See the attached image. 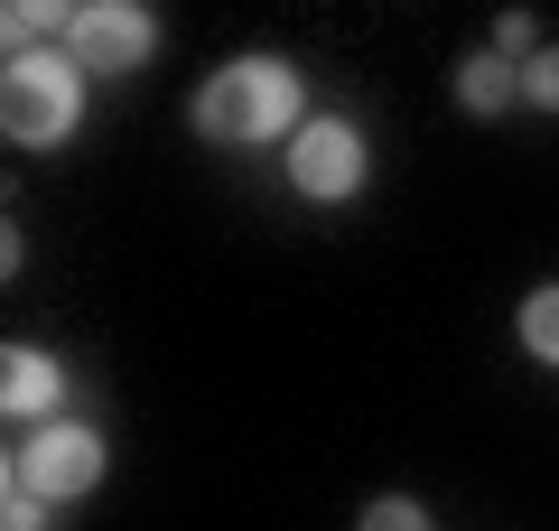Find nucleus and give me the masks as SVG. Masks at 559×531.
I'll return each mask as SVG.
<instances>
[{"label": "nucleus", "instance_id": "nucleus-5", "mask_svg": "<svg viewBox=\"0 0 559 531\" xmlns=\"http://www.w3.org/2000/svg\"><path fill=\"white\" fill-rule=\"evenodd\" d=\"M289 187H299L308 205H336L364 187V131L345 113H318L299 140H289Z\"/></svg>", "mask_w": 559, "mask_h": 531}, {"label": "nucleus", "instance_id": "nucleus-6", "mask_svg": "<svg viewBox=\"0 0 559 531\" xmlns=\"http://www.w3.org/2000/svg\"><path fill=\"white\" fill-rule=\"evenodd\" d=\"M57 401H66L57 354H38V345H10V354H0V411H10V420H47Z\"/></svg>", "mask_w": 559, "mask_h": 531}, {"label": "nucleus", "instance_id": "nucleus-1", "mask_svg": "<svg viewBox=\"0 0 559 531\" xmlns=\"http://www.w3.org/2000/svg\"><path fill=\"white\" fill-rule=\"evenodd\" d=\"M187 121H197L215 150H252V140H299L308 113H299V75L280 57H234L215 66V75L197 84V103H187Z\"/></svg>", "mask_w": 559, "mask_h": 531}, {"label": "nucleus", "instance_id": "nucleus-11", "mask_svg": "<svg viewBox=\"0 0 559 531\" xmlns=\"http://www.w3.org/2000/svg\"><path fill=\"white\" fill-rule=\"evenodd\" d=\"M364 531H429V512L411 494H382V504H364Z\"/></svg>", "mask_w": 559, "mask_h": 531}, {"label": "nucleus", "instance_id": "nucleus-10", "mask_svg": "<svg viewBox=\"0 0 559 531\" xmlns=\"http://www.w3.org/2000/svg\"><path fill=\"white\" fill-rule=\"evenodd\" d=\"M522 103H540V113H559V47H540V57L522 66Z\"/></svg>", "mask_w": 559, "mask_h": 531}, {"label": "nucleus", "instance_id": "nucleus-8", "mask_svg": "<svg viewBox=\"0 0 559 531\" xmlns=\"http://www.w3.org/2000/svg\"><path fill=\"white\" fill-rule=\"evenodd\" d=\"M513 335H522V354H540L559 374V290H540V298H522V317H513Z\"/></svg>", "mask_w": 559, "mask_h": 531}, {"label": "nucleus", "instance_id": "nucleus-7", "mask_svg": "<svg viewBox=\"0 0 559 531\" xmlns=\"http://www.w3.org/2000/svg\"><path fill=\"white\" fill-rule=\"evenodd\" d=\"M457 103H466V113H503V103H522V66L513 57H466L457 66Z\"/></svg>", "mask_w": 559, "mask_h": 531}, {"label": "nucleus", "instance_id": "nucleus-2", "mask_svg": "<svg viewBox=\"0 0 559 531\" xmlns=\"http://www.w3.org/2000/svg\"><path fill=\"white\" fill-rule=\"evenodd\" d=\"M75 113H84V66L75 57H47V47L10 57V75H0V131L20 150H57L75 131Z\"/></svg>", "mask_w": 559, "mask_h": 531}, {"label": "nucleus", "instance_id": "nucleus-4", "mask_svg": "<svg viewBox=\"0 0 559 531\" xmlns=\"http://www.w3.org/2000/svg\"><path fill=\"white\" fill-rule=\"evenodd\" d=\"M66 57L84 66V75H131V66L159 57V10H140V0H94V10H75V28H66Z\"/></svg>", "mask_w": 559, "mask_h": 531}, {"label": "nucleus", "instance_id": "nucleus-3", "mask_svg": "<svg viewBox=\"0 0 559 531\" xmlns=\"http://www.w3.org/2000/svg\"><path fill=\"white\" fill-rule=\"evenodd\" d=\"M103 467H112L103 429H75V420H47V429H28V448L10 457V475H20L28 494H47V504H66V494H94Z\"/></svg>", "mask_w": 559, "mask_h": 531}, {"label": "nucleus", "instance_id": "nucleus-12", "mask_svg": "<svg viewBox=\"0 0 559 531\" xmlns=\"http://www.w3.org/2000/svg\"><path fill=\"white\" fill-rule=\"evenodd\" d=\"M532 38H540V28H532V10H503V20H495V47H503V57H522V66H532Z\"/></svg>", "mask_w": 559, "mask_h": 531}, {"label": "nucleus", "instance_id": "nucleus-9", "mask_svg": "<svg viewBox=\"0 0 559 531\" xmlns=\"http://www.w3.org/2000/svg\"><path fill=\"white\" fill-rule=\"evenodd\" d=\"M0 531H47V494H28L20 475H10V494H0Z\"/></svg>", "mask_w": 559, "mask_h": 531}]
</instances>
